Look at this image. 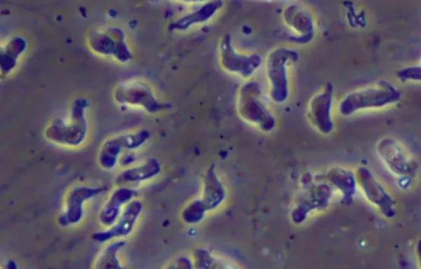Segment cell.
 <instances>
[{
	"mask_svg": "<svg viewBox=\"0 0 421 269\" xmlns=\"http://www.w3.org/2000/svg\"><path fill=\"white\" fill-rule=\"evenodd\" d=\"M135 194L133 190L128 188L119 187L115 189L100 212V222L105 226H111L118 219L121 207L129 202Z\"/></svg>",
	"mask_w": 421,
	"mask_h": 269,
	"instance_id": "15",
	"label": "cell"
},
{
	"mask_svg": "<svg viewBox=\"0 0 421 269\" xmlns=\"http://www.w3.org/2000/svg\"><path fill=\"white\" fill-rule=\"evenodd\" d=\"M286 24L297 34L300 43L310 41L314 34V23L312 15L298 5L287 6L283 13Z\"/></svg>",
	"mask_w": 421,
	"mask_h": 269,
	"instance_id": "14",
	"label": "cell"
},
{
	"mask_svg": "<svg viewBox=\"0 0 421 269\" xmlns=\"http://www.w3.org/2000/svg\"><path fill=\"white\" fill-rule=\"evenodd\" d=\"M376 152L391 172L397 176H407L414 173L417 165L402 144L396 139L386 137L380 139Z\"/></svg>",
	"mask_w": 421,
	"mask_h": 269,
	"instance_id": "6",
	"label": "cell"
},
{
	"mask_svg": "<svg viewBox=\"0 0 421 269\" xmlns=\"http://www.w3.org/2000/svg\"><path fill=\"white\" fill-rule=\"evenodd\" d=\"M328 178L331 183L342 193L344 202H351L356 190L355 174L350 170L338 167L332 169L329 172Z\"/></svg>",
	"mask_w": 421,
	"mask_h": 269,
	"instance_id": "17",
	"label": "cell"
},
{
	"mask_svg": "<svg viewBox=\"0 0 421 269\" xmlns=\"http://www.w3.org/2000/svg\"><path fill=\"white\" fill-rule=\"evenodd\" d=\"M299 53L290 48L278 47L269 52L266 62V76L269 95L276 103H283L289 95L288 67L298 61Z\"/></svg>",
	"mask_w": 421,
	"mask_h": 269,
	"instance_id": "2",
	"label": "cell"
},
{
	"mask_svg": "<svg viewBox=\"0 0 421 269\" xmlns=\"http://www.w3.org/2000/svg\"><path fill=\"white\" fill-rule=\"evenodd\" d=\"M396 74L401 82H418L421 78V68L420 65L406 67L398 70Z\"/></svg>",
	"mask_w": 421,
	"mask_h": 269,
	"instance_id": "21",
	"label": "cell"
},
{
	"mask_svg": "<svg viewBox=\"0 0 421 269\" xmlns=\"http://www.w3.org/2000/svg\"><path fill=\"white\" fill-rule=\"evenodd\" d=\"M219 51L222 68L229 73L238 74L243 78L252 76L261 64L262 58L259 55H244L238 53L229 34H226L222 39Z\"/></svg>",
	"mask_w": 421,
	"mask_h": 269,
	"instance_id": "8",
	"label": "cell"
},
{
	"mask_svg": "<svg viewBox=\"0 0 421 269\" xmlns=\"http://www.w3.org/2000/svg\"><path fill=\"white\" fill-rule=\"evenodd\" d=\"M88 43L95 52L112 55L120 62H126L132 57V53L126 43L125 34L119 27L93 30L89 34Z\"/></svg>",
	"mask_w": 421,
	"mask_h": 269,
	"instance_id": "7",
	"label": "cell"
},
{
	"mask_svg": "<svg viewBox=\"0 0 421 269\" xmlns=\"http://www.w3.org/2000/svg\"><path fill=\"white\" fill-rule=\"evenodd\" d=\"M114 98L120 104L140 106L151 113L169 107L160 103L150 88L140 81H128L119 85L114 91Z\"/></svg>",
	"mask_w": 421,
	"mask_h": 269,
	"instance_id": "10",
	"label": "cell"
},
{
	"mask_svg": "<svg viewBox=\"0 0 421 269\" xmlns=\"http://www.w3.org/2000/svg\"><path fill=\"white\" fill-rule=\"evenodd\" d=\"M142 205L140 201L131 202L116 221L106 230L97 231L91 235V238L98 242L119 238L129 235L140 215Z\"/></svg>",
	"mask_w": 421,
	"mask_h": 269,
	"instance_id": "13",
	"label": "cell"
},
{
	"mask_svg": "<svg viewBox=\"0 0 421 269\" xmlns=\"http://www.w3.org/2000/svg\"><path fill=\"white\" fill-rule=\"evenodd\" d=\"M221 1H208L201 5L196 11L184 15L182 18L173 22L171 25L173 30H186L192 25L203 23L213 18L222 7Z\"/></svg>",
	"mask_w": 421,
	"mask_h": 269,
	"instance_id": "16",
	"label": "cell"
},
{
	"mask_svg": "<svg viewBox=\"0 0 421 269\" xmlns=\"http://www.w3.org/2000/svg\"><path fill=\"white\" fill-rule=\"evenodd\" d=\"M105 190L103 186L74 188L67 197L65 212L59 217L60 225L67 226L79 223L83 217L85 202Z\"/></svg>",
	"mask_w": 421,
	"mask_h": 269,
	"instance_id": "12",
	"label": "cell"
},
{
	"mask_svg": "<svg viewBox=\"0 0 421 269\" xmlns=\"http://www.w3.org/2000/svg\"><path fill=\"white\" fill-rule=\"evenodd\" d=\"M88 100L76 98L72 103L69 119L64 122L56 120L52 123L45 130L47 139L58 144L77 146L86 139L88 124L86 119V108Z\"/></svg>",
	"mask_w": 421,
	"mask_h": 269,
	"instance_id": "3",
	"label": "cell"
},
{
	"mask_svg": "<svg viewBox=\"0 0 421 269\" xmlns=\"http://www.w3.org/2000/svg\"><path fill=\"white\" fill-rule=\"evenodd\" d=\"M239 108L246 118L269 132L275 126V120L262 99L260 84L251 81L243 85L239 92Z\"/></svg>",
	"mask_w": 421,
	"mask_h": 269,
	"instance_id": "4",
	"label": "cell"
},
{
	"mask_svg": "<svg viewBox=\"0 0 421 269\" xmlns=\"http://www.w3.org/2000/svg\"><path fill=\"white\" fill-rule=\"evenodd\" d=\"M333 85L328 81L310 99L307 116L310 123L321 134H328L334 128L332 118Z\"/></svg>",
	"mask_w": 421,
	"mask_h": 269,
	"instance_id": "9",
	"label": "cell"
},
{
	"mask_svg": "<svg viewBox=\"0 0 421 269\" xmlns=\"http://www.w3.org/2000/svg\"><path fill=\"white\" fill-rule=\"evenodd\" d=\"M401 91L386 80H378L348 92L340 101L338 110L343 116L357 112L378 109L399 102Z\"/></svg>",
	"mask_w": 421,
	"mask_h": 269,
	"instance_id": "1",
	"label": "cell"
},
{
	"mask_svg": "<svg viewBox=\"0 0 421 269\" xmlns=\"http://www.w3.org/2000/svg\"><path fill=\"white\" fill-rule=\"evenodd\" d=\"M26 41L20 36L10 40L1 53V72L4 75L9 73L15 66L19 55L24 51Z\"/></svg>",
	"mask_w": 421,
	"mask_h": 269,
	"instance_id": "19",
	"label": "cell"
},
{
	"mask_svg": "<svg viewBox=\"0 0 421 269\" xmlns=\"http://www.w3.org/2000/svg\"><path fill=\"white\" fill-rule=\"evenodd\" d=\"M149 137L148 132L140 130L135 133L119 135L105 141L98 155L100 165L105 170L112 169L123 149H136L143 144Z\"/></svg>",
	"mask_w": 421,
	"mask_h": 269,
	"instance_id": "11",
	"label": "cell"
},
{
	"mask_svg": "<svg viewBox=\"0 0 421 269\" xmlns=\"http://www.w3.org/2000/svg\"><path fill=\"white\" fill-rule=\"evenodd\" d=\"M159 172V164L157 161L151 158L144 164L126 169L119 174L116 178V184L118 185L129 182H135L147 179Z\"/></svg>",
	"mask_w": 421,
	"mask_h": 269,
	"instance_id": "18",
	"label": "cell"
},
{
	"mask_svg": "<svg viewBox=\"0 0 421 269\" xmlns=\"http://www.w3.org/2000/svg\"><path fill=\"white\" fill-rule=\"evenodd\" d=\"M355 177L366 200L387 219L394 217L396 214L394 200L370 170L361 166L356 170Z\"/></svg>",
	"mask_w": 421,
	"mask_h": 269,
	"instance_id": "5",
	"label": "cell"
},
{
	"mask_svg": "<svg viewBox=\"0 0 421 269\" xmlns=\"http://www.w3.org/2000/svg\"><path fill=\"white\" fill-rule=\"evenodd\" d=\"M125 244L123 241H116L109 244L98 258L95 268L99 269L122 268L117 255Z\"/></svg>",
	"mask_w": 421,
	"mask_h": 269,
	"instance_id": "20",
	"label": "cell"
}]
</instances>
